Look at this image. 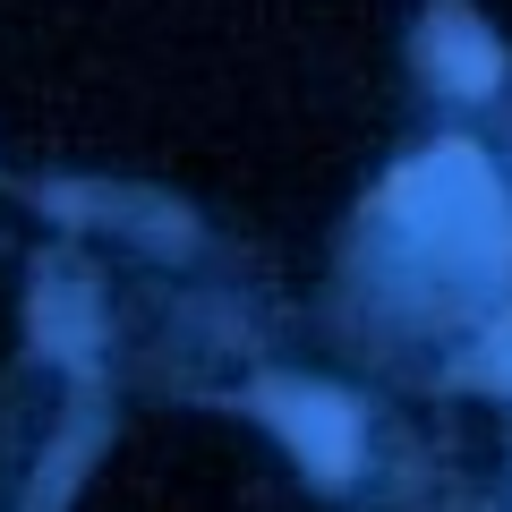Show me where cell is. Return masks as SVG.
<instances>
[{
	"label": "cell",
	"instance_id": "obj_2",
	"mask_svg": "<svg viewBox=\"0 0 512 512\" xmlns=\"http://www.w3.org/2000/svg\"><path fill=\"white\" fill-rule=\"evenodd\" d=\"M274 419H282V436L308 453V470H350V453H359V419H350V402H333V393H274Z\"/></svg>",
	"mask_w": 512,
	"mask_h": 512
},
{
	"label": "cell",
	"instance_id": "obj_3",
	"mask_svg": "<svg viewBox=\"0 0 512 512\" xmlns=\"http://www.w3.org/2000/svg\"><path fill=\"white\" fill-rule=\"evenodd\" d=\"M427 60H436V77H444L453 94H487V86H495V69H504V60H495V43L478 35L461 9H444V18L427 26Z\"/></svg>",
	"mask_w": 512,
	"mask_h": 512
},
{
	"label": "cell",
	"instance_id": "obj_1",
	"mask_svg": "<svg viewBox=\"0 0 512 512\" xmlns=\"http://www.w3.org/2000/svg\"><path fill=\"white\" fill-rule=\"evenodd\" d=\"M402 197L427 214V231L436 239H470V248H512V222H504V188L487 180V163H478L470 146H444L427 154L419 171L402 180Z\"/></svg>",
	"mask_w": 512,
	"mask_h": 512
}]
</instances>
